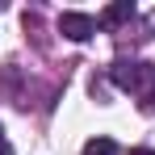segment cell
<instances>
[{
    "label": "cell",
    "mask_w": 155,
    "mask_h": 155,
    "mask_svg": "<svg viewBox=\"0 0 155 155\" xmlns=\"http://www.w3.org/2000/svg\"><path fill=\"white\" fill-rule=\"evenodd\" d=\"M109 80L130 92V97H143L147 88H155V67L151 63H143V59H117L113 67H109Z\"/></svg>",
    "instance_id": "6da1fadb"
},
{
    "label": "cell",
    "mask_w": 155,
    "mask_h": 155,
    "mask_svg": "<svg viewBox=\"0 0 155 155\" xmlns=\"http://www.w3.org/2000/svg\"><path fill=\"white\" fill-rule=\"evenodd\" d=\"M59 34L71 38V42H88L97 34V17H88V13H63L59 17Z\"/></svg>",
    "instance_id": "7a4b0ae2"
},
{
    "label": "cell",
    "mask_w": 155,
    "mask_h": 155,
    "mask_svg": "<svg viewBox=\"0 0 155 155\" xmlns=\"http://www.w3.org/2000/svg\"><path fill=\"white\" fill-rule=\"evenodd\" d=\"M130 155H155V151H147V147H138V151H130Z\"/></svg>",
    "instance_id": "52a82bcc"
},
{
    "label": "cell",
    "mask_w": 155,
    "mask_h": 155,
    "mask_svg": "<svg viewBox=\"0 0 155 155\" xmlns=\"http://www.w3.org/2000/svg\"><path fill=\"white\" fill-rule=\"evenodd\" d=\"M84 155H122L113 138H88L84 143Z\"/></svg>",
    "instance_id": "277c9868"
},
{
    "label": "cell",
    "mask_w": 155,
    "mask_h": 155,
    "mask_svg": "<svg viewBox=\"0 0 155 155\" xmlns=\"http://www.w3.org/2000/svg\"><path fill=\"white\" fill-rule=\"evenodd\" d=\"M138 109H143V113H155V88H147V92H143V101H138Z\"/></svg>",
    "instance_id": "5b68a950"
},
{
    "label": "cell",
    "mask_w": 155,
    "mask_h": 155,
    "mask_svg": "<svg viewBox=\"0 0 155 155\" xmlns=\"http://www.w3.org/2000/svg\"><path fill=\"white\" fill-rule=\"evenodd\" d=\"M130 17H134V4H130V0H117V4H109L101 17H97V29H117L122 21H130Z\"/></svg>",
    "instance_id": "3957f363"
},
{
    "label": "cell",
    "mask_w": 155,
    "mask_h": 155,
    "mask_svg": "<svg viewBox=\"0 0 155 155\" xmlns=\"http://www.w3.org/2000/svg\"><path fill=\"white\" fill-rule=\"evenodd\" d=\"M0 155H13V147H8V143H0Z\"/></svg>",
    "instance_id": "8992f818"
},
{
    "label": "cell",
    "mask_w": 155,
    "mask_h": 155,
    "mask_svg": "<svg viewBox=\"0 0 155 155\" xmlns=\"http://www.w3.org/2000/svg\"><path fill=\"white\" fill-rule=\"evenodd\" d=\"M0 143H4V130H0Z\"/></svg>",
    "instance_id": "ba28073f"
}]
</instances>
